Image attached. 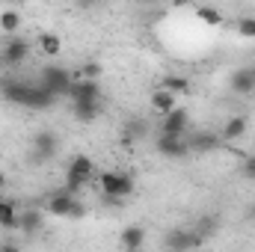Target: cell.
<instances>
[{"instance_id":"cell-1","label":"cell","mask_w":255,"mask_h":252,"mask_svg":"<svg viewBox=\"0 0 255 252\" xmlns=\"http://www.w3.org/2000/svg\"><path fill=\"white\" fill-rule=\"evenodd\" d=\"M0 95H3V101L18 104V107H27V110H51V107L57 104V95L48 92L39 80H36V83L6 80V83L0 86Z\"/></svg>"},{"instance_id":"cell-2","label":"cell","mask_w":255,"mask_h":252,"mask_svg":"<svg viewBox=\"0 0 255 252\" xmlns=\"http://www.w3.org/2000/svg\"><path fill=\"white\" fill-rule=\"evenodd\" d=\"M92 178H95V163H92V157H89V154H74V157L68 160V166H65V181L63 184L71 190V193H80Z\"/></svg>"},{"instance_id":"cell-3","label":"cell","mask_w":255,"mask_h":252,"mask_svg":"<svg viewBox=\"0 0 255 252\" xmlns=\"http://www.w3.org/2000/svg\"><path fill=\"white\" fill-rule=\"evenodd\" d=\"M45 211H48V214H54V217H68V220L83 217V205L77 202V193H71L65 184H63V187H57L51 196H48Z\"/></svg>"},{"instance_id":"cell-4","label":"cell","mask_w":255,"mask_h":252,"mask_svg":"<svg viewBox=\"0 0 255 252\" xmlns=\"http://www.w3.org/2000/svg\"><path fill=\"white\" fill-rule=\"evenodd\" d=\"M208 241L196 232V229H169L160 241L163 250H175V252H187V250H196V247H205Z\"/></svg>"},{"instance_id":"cell-5","label":"cell","mask_w":255,"mask_h":252,"mask_svg":"<svg viewBox=\"0 0 255 252\" xmlns=\"http://www.w3.org/2000/svg\"><path fill=\"white\" fill-rule=\"evenodd\" d=\"M39 83H42L48 92H54V95L60 98V95H68L74 77H71V71L63 68V65H45L42 74H39Z\"/></svg>"},{"instance_id":"cell-6","label":"cell","mask_w":255,"mask_h":252,"mask_svg":"<svg viewBox=\"0 0 255 252\" xmlns=\"http://www.w3.org/2000/svg\"><path fill=\"white\" fill-rule=\"evenodd\" d=\"M57 151H60V136H57L54 130H39V133L33 136V151H30V163L42 166V163H48L51 157H57Z\"/></svg>"},{"instance_id":"cell-7","label":"cell","mask_w":255,"mask_h":252,"mask_svg":"<svg viewBox=\"0 0 255 252\" xmlns=\"http://www.w3.org/2000/svg\"><path fill=\"white\" fill-rule=\"evenodd\" d=\"M154 151L160 157H169V160H187L193 154L190 145H187V136H169V133L154 136Z\"/></svg>"},{"instance_id":"cell-8","label":"cell","mask_w":255,"mask_h":252,"mask_svg":"<svg viewBox=\"0 0 255 252\" xmlns=\"http://www.w3.org/2000/svg\"><path fill=\"white\" fill-rule=\"evenodd\" d=\"M98 184H101V193L116 196V199H128L133 193V178L128 172H101Z\"/></svg>"},{"instance_id":"cell-9","label":"cell","mask_w":255,"mask_h":252,"mask_svg":"<svg viewBox=\"0 0 255 252\" xmlns=\"http://www.w3.org/2000/svg\"><path fill=\"white\" fill-rule=\"evenodd\" d=\"M190 110L187 107H172L166 116H160V130L157 133H169V136H187L190 130Z\"/></svg>"},{"instance_id":"cell-10","label":"cell","mask_w":255,"mask_h":252,"mask_svg":"<svg viewBox=\"0 0 255 252\" xmlns=\"http://www.w3.org/2000/svg\"><path fill=\"white\" fill-rule=\"evenodd\" d=\"M0 57H3V63L9 65V68H18V65L27 63V57H30V42H24L18 36H9L6 45H3V51H0Z\"/></svg>"},{"instance_id":"cell-11","label":"cell","mask_w":255,"mask_h":252,"mask_svg":"<svg viewBox=\"0 0 255 252\" xmlns=\"http://www.w3.org/2000/svg\"><path fill=\"white\" fill-rule=\"evenodd\" d=\"M187 145H190L193 154H211V151L223 148V139H220V133L196 130V133H187Z\"/></svg>"},{"instance_id":"cell-12","label":"cell","mask_w":255,"mask_h":252,"mask_svg":"<svg viewBox=\"0 0 255 252\" xmlns=\"http://www.w3.org/2000/svg\"><path fill=\"white\" fill-rule=\"evenodd\" d=\"M229 89L235 95H253L255 92V77H253V65H241L229 74Z\"/></svg>"},{"instance_id":"cell-13","label":"cell","mask_w":255,"mask_h":252,"mask_svg":"<svg viewBox=\"0 0 255 252\" xmlns=\"http://www.w3.org/2000/svg\"><path fill=\"white\" fill-rule=\"evenodd\" d=\"M68 98L71 101H95V98H101V83L89 80V77H77L68 89Z\"/></svg>"},{"instance_id":"cell-14","label":"cell","mask_w":255,"mask_h":252,"mask_svg":"<svg viewBox=\"0 0 255 252\" xmlns=\"http://www.w3.org/2000/svg\"><path fill=\"white\" fill-rule=\"evenodd\" d=\"M247 130H250V119H247V116H232L226 125L220 127V139H223V145H229V142L244 139Z\"/></svg>"},{"instance_id":"cell-15","label":"cell","mask_w":255,"mask_h":252,"mask_svg":"<svg viewBox=\"0 0 255 252\" xmlns=\"http://www.w3.org/2000/svg\"><path fill=\"white\" fill-rule=\"evenodd\" d=\"M45 229V214L39 208H27V211H18V232L24 235H39Z\"/></svg>"},{"instance_id":"cell-16","label":"cell","mask_w":255,"mask_h":252,"mask_svg":"<svg viewBox=\"0 0 255 252\" xmlns=\"http://www.w3.org/2000/svg\"><path fill=\"white\" fill-rule=\"evenodd\" d=\"M148 104H151V113H157V116H166L172 107H178V104H175V92H169L166 86H157V89L151 92Z\"/></svg>"},{"instance_id":"cell-17","label":"cell","mask_w":255,"mask_h":252,"mask_svg":"<svg viewBox=\"0 0 255 252\" xmlns=\"http://www.w3.org/2000/svg\"><path fill=\"white\" fill-rule=\"evenodd\" d=\"M101 110H104V101L101 98H95V101H74V119L77 122H95L98 116H101Z\"/></svg>"},{"instance_id":"cell-18","label":"cell","mask_w":255,"mask_h":252,"mask_svg":"<svg viewBox=\"0 0 255 252\" xmlns=\"http://www.w3.org/2000/svg\"><path fill=\"white\" fill-rule=\"evenodd\" d=\"M151 133V125L145 122V119H128L125 127H122V139H125L128 145L130 142H139V139H145Z\"/></svg>"},{"instance_id":"cell-19","label":"cell","mask_w":255,"mask_h":252,"mask_svg":"<svg viewBox=\"0 0 255 252\" xmlns=\"http://www.w3.org/2000/svg\"><path fill=\"white\" fill-rule=\"evenodd\" d=\"M0 229L3 232H18V205L9 199H0Z\"/></svg>"},{"instance_id":"cell-20","label":"cell","mask_w":255,"mask_h":252,"mask_svg":"<svg viewBox=\"0 0 255 252\" xmlns=\"http://www.w3.org/2000/svg\"><path fill=\"white\" fill-rule=\"evenodd\" d=\"M119 244H122L125 250H142V247H145V229H139V226H128V229H122Z\"/></svg>"},{"instance_id":"cell-21","label":"cell","mask_w":255,"mask_h":252,"mask_svg":"<svg viewBox=\"0 0 255 252\" xmlns=\"http://www.w3.org/2000/svg\"><path fill=\"white\" fill-rule=\"evenodd\" d=\"M18 27H21V12H18V9H3V12H0V30H3L6 36H15Z\"/></svg>"},{"instance_id":"cell-22","label":"cell","mask_w":255,"mask_h":252,"mask_svg":"<svg viewBox=\"0 0 255 252\" xmlns=\"http://www.w3.org/2000/svg\"><path fill=\"white\" fill-rule=\"evenodd\" d=\"M39 48H42L45 57H60V51H63V39H60L57 33H42V36H39Z\"/></svg>"},{"instance_id":"cell-23","label":"cell","mask_w":255,"mask_h":252,"mask_svg":"<svg viewBox=\"0 0 255 252\" xmlns=\"http://www.w3.org/2000/svg\"><path fill=\"white\" fill-rule=\"evenodd\" d=\"M196 18H199L202 24H208V27H220V24H223V15H220L214 6H205V3L196 6Z\"/></svg>"},{"instance_id":"cell-24","label":"cell","mask_w":255,"mask_h":252,"mask_svg":"<svg viewBox=\"0 0 255 252\" xmlns=\"http://www.w3.org/2000/svg\"><path fill=\"white\" fill-rule=\"evenodd\" d=\"M160 86H166V89H169V92H175V95L190 92V80H187V77H181V74H166V77L160 80Z\"/></svg>"},{"instance_id":"cell-25","label":"cell","mask_w":255,"mask_h":252,"mask_svg":"<svg viewBox=\"0 0 255 252\" xmlns=\"http://www.w3.org/2000/svg\"><path fill=\"white\" fill-rule=\"evenodd\" d=\"M193 229H196V232H199V235L208 241V238H214V235H217V229H220V220H217V217H199Z\"/></svg>"},{"instance_id":"cell-26","label":"cell","mask_w":255,"mask_h":252,"mask_svg":"<svg viewBox=\"0 0 255 252\" xmlns=\"http://www.w3.org/2000/svg\"><path fill=\"white\" fill-rule=\"evenodd\" d=\"M101 74H104V65L95 63V60L83 63V65H80V71H77V77H89V80H98Z\"/></svg>"},{"instance_id":"cell-27","label":"cell","mask_w":255,"mask_h":252,"mask_svg":"<svg viewBox=\"0 0 255 252\" xmlns=\"http://www.w3.org/2000/svg\"><path fill=\"white\" fill-rule=\"evenodd\" d=\"M235 30H238L244 39H255V18L253 15H244V18L235 24Z\"/></svg>"},{"instance_id":"cell-28","label":"cell","mask_w":255,"mask_h":252,"mask_svg":"<svg viewBox=\"0 0 255 252\" xmlns=\"http://www.w3.org/2000/svg\"><path fill=\"white\" fill-rule=\"evenodd\" d=\"M241 175H244L247 181H255V154H244V160H241Z\"/></svg>"},{"instance_id":"cell-29","label":"cell","mask_w":255,"mask_h":252,"mask_svg":"<svg viewBox=\"0 0 255 252\" xmlns=\"http://www.w3.org/2000/svg\"><path fill=\"white\" fill-rule=\"evenodd\" d=\"M74 3H77L80 9H92V6H95V3H101V0H74Z\"/></svg>"},{"instance_id":"cell-30","label":"cell","mask_w":255,"mask_h":252,"mask_svg":"<svg viewBox=\"0 0 255 252\" xmlns=\"http://www.w3.org/2000/svg\"><path fill=\"white\" fill-rule=\"evenodd\" d=\"M193 0H172V6H175V9H184V6H190Z\"/></svg>"},{"instance_id":"cell-31","label":"cell","mask_w":255,"mask_h":252,"mask_svg":"<svg viewBox=\"0 0 255 252\" xmlns=\"http://www.w3.org/2000/svg\"><path fill=\"white\" fill-rule=\"evenodd\" d=\"M136 3H142V6H154V3H160V0H136Z\"/></svg>"},{"instance_id":"cell-32","label":"cell","mask_w":255,"mask_h":252,"mask_svg":"<svg viewBox=\"0 0 255 252\" xmlns=\"http://www.w3.org/2000/svg\"><path fill=\"white\" fill-rule=\"evenodd\" d=\"M6 187V172H3V169H0V190Z\"/></svg>"},{"instance_id":"cell-33","label":"cell","mask_w":255,"mask_h":252,"mask_svg":"<svg viewBox=\"0 0 255 252\" xmlns=\"http://www.w3.org/2000/svg\"><path fill=\"white\" fill-rule=\"evenodd\" d=\"M250 217H253V220H255V202H253V208H250Z\"/></svg>"},{"instance_id":"cell-34","label":"cell","mask_w":255,"mask_h":252,"mask_svg":"<svg viewBox=\"0 0 255 252\" xmlns=\"http://www.w3.org/2000/svg\"><path fill=\"white\" fill-rule=\"evenodd\" d=\"M3 68H6V63H3V57H0V74H3Z\"/></svg>"},{"instance_id":"cell-35","label":"cell","mask_w":255,"mask_h":252,"mask_svg":"<svg viewBox=\"0 0 255 252\" xmlns=\"http://www.w3.org/2000/svg\"><path fill=\"white\" fill-rule=\"evenodd\" d=\"M253 77H255V65H253Z\"/></svg>"}]
</instances>
